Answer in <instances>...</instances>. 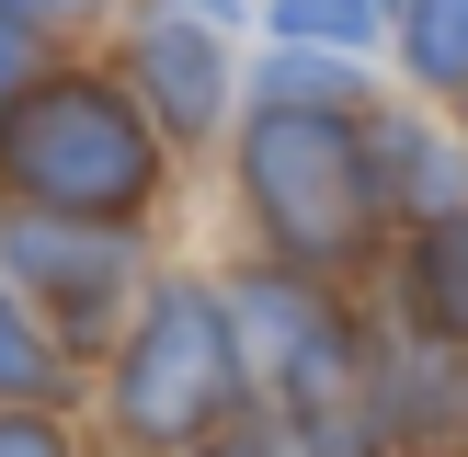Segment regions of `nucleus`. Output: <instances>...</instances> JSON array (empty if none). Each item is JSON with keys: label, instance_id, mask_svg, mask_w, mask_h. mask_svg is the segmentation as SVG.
Returning <instances> with one entry per match:
<instances>
[{"label": "nucleus", "instance_id": "obj_1", "mask_svg": "<svg viewBox=\"0 0 468 457\" xmlns=\"http://www.w3.org/2000/svg\"><path fill=\"white\" fill-rule=\"evenodd\" d=\"M0 183L46 218H91V228H126L137 206L160 195V149L137 126L126 91L103 80H46L35 103L0 126Z\"/></svg>", "mask_w": 468, "mask_h": 457}, {"label": "nucleus", "instance_id": "obj_2", "mask_svg": "<svg viewBox=\"0 0 468 457\" xmlns=\"http://www.w3.org/2000/svg\"><path fill=\"white\" fill-rule=\"evenodd\" d=\"M240 332H229V309L206 286H160L149 320L126 332V366H114V423H126V446H206V434H229V411H240Z\"/></svg>", "mask_w": 468, "mask_h": 457}, {"label": "nucleus", "instance_id": "obj_3", "mask_svg": "<svg viewBox=\"0 0 468 457\" xmlns=\"http://www.w3.org/2000/svg\"><path fill=\"white\" fill-rule=\"evenodd\" d=\"M240 172H251V218L274 228L286 263H343L366 240V206H378V172H366V137L343 114H286L263 103L240 137Z\"/></svg>", "mask_w": 468, "mask_h": 457}, {"label": "nucleus", "instance_id": "obj_4", "mask_svg": "<svg viewBox=\"0 0 468 457\" xmlns=\"http://www.w3.org/2000/svg\"><path fill=\"white\" fill-rule=\"evenodd\" d=\"M263 388H274V411H286V457H388L378 366H366V343L343 332V320L320 343H297Z\"/></svg>", "mask_w": 468, "mask_h": 457}, {"label": "nucleus", "instance_id": "obj_5", "mask_svg": "<svg viewBox=\"0 0 468 457\" xmlns=\"http://www.w3.org/2000/svg\"><path fill=\"white\" fill-rule=\"evenodd\" d=\"M0 251H12V263L35 274L46 297H58V343H91V320H103V309H114V286H126V240H114V228H91V218L12 206Z\"/></svg>", "mask_w": 468, "mask_h": 457}, {"label": "nucleus", "instance_id": "obj_6", "mask_svg": "<svg viewBox=\"0 0 468 457\" xmlns=\"http://www.w3.org/2000/svg\"><path fill=\"white\" fill-rule=\"evenodd\" d=\"M137 80H149V103H160L172 137H206L218 103H229V58L195 35V23H149V35H137Z\"/></svg>", "mask_w": 468, "mask_h": 457}, {"label": "nucleus", "instance_id": "obj_7", "mask_svg": "<svg viewBox=\"0 0 468 457\" xmlns=\"http://www.w3.org/2000/svg\"><path fill=\"white\" fill-rule=\"evenodd\" d=\"M366 172H378V195H400V206H434V218H457V149L446 137H423V126H366Z\"/></svg>", "mask_w": 468, "mask_h": 457}, {"label": "nucleus", "instance_id": "obj_8", "mask_svg": "<svg viewBox=\"0 0 468 457\" xmlns=\"http://www.w3.org/2000/svg\"><path fill=\"white\" fill-rule=\"evenodd\" d=\"M411 320L446 332V343H468V206L411 240Z\"/></svg>", "mask_w": 468, "mask_h": 457}, {"label": "nucleus", "instance_id": "obj_9", "mask_svg": "<svg viewBox=\"0 0 468 457\" xmlns=\"http://www.w3.org/2000/svg\"><path fill=\"white\" fill-rule=\"evenodd\" d=\"M58 388H69L58 343H46L35 320L12 309V286H0V411H35V400H58Z\"/></svg>", "mask_w": 468, "mask_h": 457}, {"label": "nucleus", "instance_id": "obj_10", "mask_svg": "<svg viewBox=\"0 0 468 457\" xmlns=\"http://www.w3.org/2000/svg\"><path fill=\"white\" fill-rule=\"evenodd\" d=\"M355 69H343V58H274L263 69V103H286V114H343V103H355Z\"/></svg>", "mask_w": 468, "mask_h": 457}, {"label": "nucleus", "instance_id": "obj_11", "mask_svg": "<svg viewBox=\"0 0 468 457\" xmlns=\"http://www.w3.org/2000/svg\"><path fill=\"white\" fill-rule=\"evenodd\" d=\"M411 69H423L434 91L468 80V0H411Z\"/></svg>", "mask_w": 468, "mask_h": 457}, {"label": "nucleus", "instance_id": "obj_12", "mask_svg": "<svg viewBox=\"0 0 468 457\" xmlns=\"http://www.w3.org/2000/svg\"><path fill=\"white\" fill-rule=\"evenodd\" d=\"M286 35H332V46H366L378 35V0H274Z\"/></svg>", "mask_w": 468, "mask_h": 457}, {"label": "nucleus", "instance_id": "obj_13", "mask_svg": "<svg viewBox=\"0 0 468 457\" xmlns=\"http://www.w3.org/2000/svg\"><path fill=\"white\" fill-rule=\"evenodd\" d=\"M35 91H46V46H35V23H12V12H0V126H12Z\"/></svg>", "mask_w": 468, "mask_h": 457}, {"label": "nucleus", "instance_id": "obj_14", "mask_svg": "<svg viewBox=\"0 0 468 457\" xmlns=\"http://www.w3.org/2000/svg\"><path fill=\"white\" fill-rule=\"evenodd\" d=\"M0 457H69V434L46 411H0Z\"/></svg>", "mask_w": 468, "mask_h": 457}, {"label": "nucleus", "instance_id": "obj_15", "mask_svg": "<svg viewBox=\"0 0 468 457\" xmlns=\"http://www.w3.org/2000/svg\"><path fill=\"white\" fill-rule=\"evenodd\" d=\"M12 23H69V12H91V0H0Z\"/></svg>", "mask_w": 468, "mask_h": 457}, {"label": "nucleus", "instance_id": "obj_16", "mask_svg": "<svg viewBox=\"0 0 468 457\" xmlns=\"http://www.w3.org/2000/svg\"><path fill=\"white\" fill-rule=\"evenodd\" d=\"M195 457H286V446H263V434H206Z\"/></svg>", "mask_w": 468, "mask_h": 457}]
</instances>
